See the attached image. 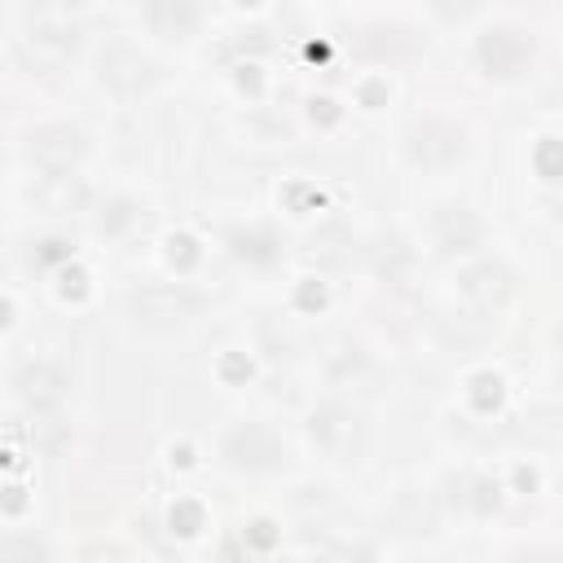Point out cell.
I'll use <instances>...</instances> for the list:
<instances>
[{
  "label": "cell",
  "mask_w": 563,
  "mask_h": 563,
  "mask_svg": "<svg viewBox=\"0 0 563 563\" xmlns=\"http://www.w3.org/2000/svg\"><path fill=\"white\" fill-rule=\"evenodd\" d=\"M554 339H559V347H563V321H559V330H554Z\"/></svg>",
  "instance_id": "cell-12"
},
{
  "label": "cell",
  "mask_w": 563,
  "mask_h": 563,
  "mask_svg": "<svg viewBox=\"0 0 563 563\" xmlns=\"http://www.w3.org/2000/svg\"><path fill=\"white\" fill-rule=\"evenodd\" d=\"M506 563H563L559 545H519L506 554Z\"/></svg>",
  "instance_id": "cell-11"
},
{
  "label": "cell",
  "mask_w": 563,
  "mask_h": 563,
  "mask_svg": "<svg viewBox=\"0 0 563 563\" xmlns=\"http://www.w3.org/2000/svg\"><path fill=\"white\" fill-rule=\"evenodd\" d=\"M224 462L238 471H273L286 462V444L264 422H242L224 435Z\"/></svg>",
  "instance_id": "cell-3"
},
{
  "label": "cell",
  "mask_w": 563,
  "mask_h": 563,
  "mask_svg": "<svg viewBox=\"0 0 563 563\" xmlns=\"http://www.w3.org/2000/svg\"><path fill=\"white\" fill-rule=\"evenodd\" d=\"M475 57H479L484 75H493V79H515V75H523V70L532 66V35H528L523 26H510V22L488 26V31L475 40Z\"/></svg>",
  "instance_id": "cell-2"
},
{
  "label": "cell",
  "mask_w": 563,
  "mask_h": 563,
  "mask_svg": "<svg viewBox=\"0 0 563 563\" xmlns=\"http://www.w3.org/2000/svg\"><path fill=\"white\" fill-rule=\"evenodd\" d=\"M462 295L479 308V312H501L515 295V268L506 260H479L462 273Z\"/></svg>",
  "instance_id": "cell-6"
},
{
  "label": "cell",
  "mask_w": 563,
  "mask_h": 563,
  "mask_svg": "<svg viewBox=\"0 0 563 563\" xmlns=\"http://www.w3.org/2000/svg\"><path fill=\"white\" fill-rule=\"evenodd\" d=\"M400 150L413 167L449 172L466 158V128L449 114H422L400 132Z\"/></svg>",
  "instance_id": "cell-1"
},
{
  "label": "cell",
  "mask_w": 563,
  "mask_h": 563,
  "mask_svg": "<svg viewBox=\"0 0 563 563\" xmlns=\"http://www.w3.org/2000/svg\"><path fill=\"white\" fill-rule=\"evenodd\" d=\"M145 18H150V26H154L158 35H172V31L194 26V22H198V9H189V4H150Z\"/></svg>",
  "instance_id": "cell-9"
},
{
  "label": "cell",
  "mask_w": 563,
  "mask_h": 563,
  "mask_svg": "<svg viewBox=\"0 0 563 563\" xmlns=\"http://www.w3.org/2000/svg\"><path fill=\"white\" fill-rule=\"evenodd\" d=\"M4 563H48V545L35 532H9L4 537Z\"/></svg>",
  "instance_id": "cell-10"
},
{
  "label": "cell",
  "mask_w": 563,
  "mask_h": 563,
  "mask_svg": "<svg viewBox=\"0 0 563 563\" xmlns=\"http://www.w3.org/2000/svg\"><path fill=\"white\" fill-rule=\"evenodd\" d=\"M84 150H88V141L79 128H40L26 141L31 163L48 176H75V163L84 158Z\"/></svg>",
  "instance_id": "cell-4"
},
{
  "label": "cell",
  "mask_w": 563,
  "mask_h": 563,
  "mask_svg": "<svg viewBox=\"0 0 563 563\" xmlns=\"http://www.w3.org/2000/svg\"><path fill=\"white\" fill-rule=\"evenodd\" d=\"M409 563H444V559H409Z\"/></svg>",
  "instance_id": "cell-13"
},
{
  "label": "cell",
  "mask_w": 563,
  "mask_h": 563,
  "mask_svg": "<svg viewBox=\"0 0 563 563\" xmlns=\"http://www.w3.org/2000/svg\"><path fill=\"white\" fill-rule=\"evenodd\" d=\"M559 488H563V466H559Z\"/></svg>",
  "instance_id": "cell-14"
},
{
  "label": "cell",
  "mask_w": 563,
  "mask_h": 563,
  "mask_svg": "<svg viewBox=\"0 0 563 563\" xmlns=\"http://www.w3.org/2000/svg\"><path fill=\"white\" fill-rule=\"evenodd\" d=\"M431 242L440 255H466L484 242V220L462 202H444L431 216Z\"/></svg>",
  "instance_id": "cell-5"
},
{
  "label": "cell",
  "mask_w": 563,
  "mask_h": 563,
  "mask_svg": "<svg viewBox=\"0 0 563 563\" xmlns=\"http://www.w3.org/2000/svg\"><path fill=\"white\" fill-rule=\"evenodd\" d=\"M158 79V70H154V62H145L141 53H132L128 44H119V48H110L106 57H101V84H110L119 97H132V92H145L150 84Z\"/></svg>",
  "instance_id": "cell-8"
},
{
  "label": "cell",
  "mask_w": 563,
  "mask_h": 563,
  "mask_svg": "<svg viewBox=\"0 0 563 563\" xmlns=\"http://www.w3.org/2000/svg\"><path fill=\"white\" fill-rule=\"evenodd\" d=\"M62 387H66V374L53 365V361H26L18 374H13V391L26 409L35 413H48L57 400H62Z\"/></svg>",
  "instance_id": "cell-7"
}]
</instances>
